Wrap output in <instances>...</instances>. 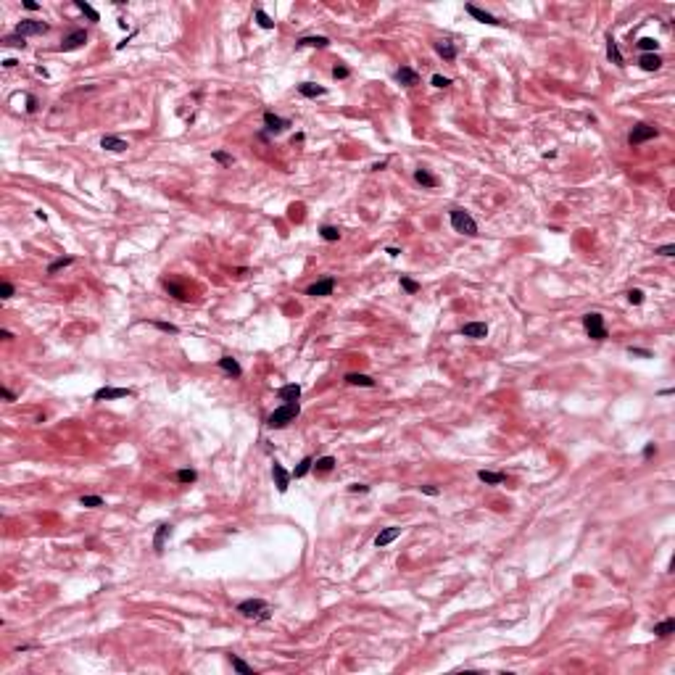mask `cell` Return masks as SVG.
Listing matches in <instances>:
<instances>
[{"label":"cell","instance_id":"56","mask_svg":"<svg viewBox=\"0 0 675 675\" xmlns=\"http://www.w3.org/2000/svg\"><path fill=\"white\" fill-rule=\"evenodd\" d=\"M0 338H3V340H13V333L11 330H0Z\"/></svg>","mask_w":675,"mask_h":675},{"label":"cell","instance_id":"53","mask_svg":"<svg viewBox=\"0 0 675 675\" xmlns=\"http://www.w3.org/2000/svg\"><path fill=\"white\" fill-rule=\"evenodd\" d=\"M0 393H3V399H5V401H16V393H13V391H8V388H3Z\"/></svg>","mask_w":675,"mask_h":675},{"label":"cell","instance_id":"30","mask_svg":"<svg viewBox=\"0 0 675 675\" xmlns=\"http://www.w3.org/2000/svg\"><path fill=\"white\" fill-rule=\"evenodd\" d=\"M71 264H74V256H61V259H56V261H50V264H48V274H56L58 269L71 267Z\"/></svg>","mask_w":675,"mask_h":675},{"label":"cell","instance_id":"43","mask_svg":"<svg viewBox=\"0 0 675 675\" xmlns=\"http://www.w3.org/2000/svg\"><path fill=\"white\" fill-rule=\"evenodd\" d=\"M628 353H630V356H641V359H652V356H654L652 351H646V348H633V345L628 348Z\"/></svg>","mask_w":675,"mask_h":675},{"label":"cell","instance_id":"34","mask_svg":"<svg viewBox=\"0 0 675 675\" xmlns=\"http://www.w3.org/2000/svg\"><path fill=\"white\" fill-rule=\"evenodd\" d=\"M230 665H232V668L238 670V673H243V675H253V668H251V665L243 662L240 657H235V654H230Z\"/></svg>","mask_w":675,"mask_h":675},{"label":"cell","instance_id":"1","mask_svg":"<svg viewBox=\"0 0 675 675\" xmlns=\"http://www.w3.org/2000/svg\"><path fill=\"white\" fill-rule=\"evenodd\" d=\"M298 411H301V406H298V401H293V404H285V406H280V409H274L272 414H269V419H267V425L272 427V430H282V427H288L290 422L298 417Z\"/></svg>","mask_w":675,"mask_h":675},{"label":"cell","instance_id":"49","mask_svg":"<svg viewBox=\"0 0 675 675\" xmlns=\"http://www.w3.org/2000/svg\"><path fill=\"white\" fill-rule=\"evenodd\" d=\"M657 253H660V256H673V253H675V246H673V243H668V246L657 248Z\"/></svg>","mask_w":675,"mask_h":675},{"label":"cell","instance_id":"2","mask_svg":"<svg viewBox=\"0 0 675 675\" xmlns=\"http://www.w3.org/2000/svg\"><path fill=\"white\" fill-rule=\"evenodd\" d=\"M449 216H451V227H454L457 232L470 235V238H475V235H477V222H475V219H472L464 208H451Z\"/></svg>","mask_w":675,"mask_h":675},{"label":"cell","instance_id":"55","mask_svg":"<svg viewBox=\"0 0 675 675\" xmlns=\"http://www.w3.org/2000/svg\"><path fill=\"white\" fill-rule=\"evenodd\" d=\"M16 64H19V61H16V58H5V61H3V66H5V69H13Z\"/></svg>","mask_w":675,"mask_h":675},{"label":"cell","instance_id":"22","mask_svg":"<svg viewBox=\"0 0 675 675\" xmlns=\"http://www.w3.org/2000/svg\"><path fill=\"white\" fill-rule=\"evenodd\" d=\"M298 92H301L303 98H322L327 90L319 87V84H314V82H301L298 84Z\"/></svg>","mask_w":675,"mask_h":675},{"label":"cell","instance_id":"5","mask_svg":"<svg viewBox=\"0 0 675 675\" xmlns=\"http://www.w3.org/2000/svg\"><path fill=\"white\" fill-rule=\"evenodd\" d=\"M652 137H657V127H652V124H636L630 130V135H628V142H630V145H641V142H646V140H652Z\"/></svg>","mask_w":675,"mask_h":675},{"label":"cell","instance_id":"9","mask_svg":"<svg viewBox=\"0 0 675 675\" xmlns=\"http://www.w3.org/2000/svg\"><path fill=\"white\" fill-rule=\"evenodd\" d=\"M464 8H467V13H470L472 19H475V21H480V24H491V27H501V24H504V21H499V19H496L493 13H488V11H483V8L472 5V3H467Z\"/></svg>","mask_w":675,"mask_h":675},{"label":"cell","instance_id":"36","mask_svg":"<svg viewBox=\"0 0 675 675\" xmlns=\"http://www.w3.org/2000/svg\"><path fill=\"white\" fill-rule=\"evenodd\" d=\"M311 467H314V459L306 457V459H301V464H298V467H295V470L290 472V475H293V477H303V475H306V472H309Z\"/></svg>","mask_w":675,"mask_h":675},{"label":"cell","instance_id":"38","mask_svg":"<svg viewBox=\"0 0 675 675\" xmlns=\"http://www.w3.org/2000/svg\"><path fill=\"white\" fill-rule=\"evenodd\" d=\"M177 480H180V483H196L198 472L196 470H180V472H177Z\"/></svg>","mask_w":675,"mask_h":675},{"label":"cell","instance_id":"12","mask_svg":"<svg viewBox=\"0 0 675 675\" xmlns=\"http://www.w3.org/2000/svg\"><path fill=\"white\" fill-rule=\"evenodd\" d=\"M132 396L130 388H100L95 391V401H111V399H127Z\"/></svg>","mask_w":675,"mask_h":675},{"label":"cell","instance_id":"28","mask_svg":"<svg viewBox=\"0 0 675 675\" xmlns=\"http://www.w3.org/2000/svg\"><path fill=\"white\" fill-rule=\"evenodd\" d=\"M673 630H675V620H662V622H657V625H654V636L657 638H668Z\"/></svg>","mask_w":675,"mask_h":675},{"label":"cell","instance_id":"54","mask_svg":"<svg viewBox=\"0 0 675 675\" xmlns=\"http://www.w3.org/2000/svg\"><path fill=\"white\" fill-rule=\"evenodd\" d=\"M24 8H27V11H37L40 3H35V0H24Z\"/></svg>","mask_w":675,"mask_h":675},{"label":"cell","instance_id":"48","mask_svg":"<svg viewBox=\"0 0 675 675\" xmlns=\"http://www.w3.org/2000/svg\"><path fill=\"white\" fill-rule=\"evenodd\" d=\"M348 491H351V493H367V491H369V485H364V483H351V485H348Z\"/></svg>","mask_w":675,"mask_h":675},{"label":"cell","instance_id":"20","mask_svg":"<svg viewBox=\"0 0 675 675\" xmlns=\"http://www.w3.org/2000/svg\"><path fill=\"white\" fill-rule=\"evenodd\" d=\"M399 536H401V528H385L383 533H377V538H375V546H377V548H385L388 543H393Z\"/></svg>","mask_w":675,"mask_h":675},{"label":"cell","instance_id":"41","mask_svg":"<svg viewBox=\"0 0 675 675\" xmlns=\"http://www.w3.org/2000/svg\"><path fill=\"white\" fill-rule=\"evenodd\" d=\"M628 301L630 303H644V290H638V288H633V290H628Z\"/></svg>","mask_w":675,"mask_h":675},{"label":"cell","instance_id":"29","mask_svg":"<svg viewBox=\"0 0 675 675\" xmlns=\"http://www.w3.org/2000/svg\"><path fill=\"white\" fill-rule=\"evenodd\" d=\"M319 235H322L325 243H338V240H340V230L333 227V224H325L322 230H319Z\"/></svg>","mask_w":675,"mask_h":675},{"label":"cell","instance_id":"13","mask_svg":"<svg viewBox=\"0 0 675 675\" xmlns=\"http://www.w3.org/2000/svg\"><path fill=\"white\" fill-rule=\"evenodd\" d=\"M464 338H472V340H480V338H485L488 335V325L485 322H467L459 330Z\"/></svg>","mask_w":675,"mask_h":675},{"label":"cell","instance_id":"32","mask_svg":"<svg viewBox=\"0 0 675 675\" xmlns=\"http://www.w3.org/2000/svg\"><path fill=\"white\" fill-rule=\"evenodd\" d=\"M636 45L641 48V53H657V48H660V42H657L654 37H641Z\"/></svg>","mask_w":675,"mask_h":675},{"label":"cell","instance_id":"27","mask_svg":"<svg viewBox=\"0 0 675 675\" xmlns=\"http://www.w3.org/2000/svg\"><path fill=\"white\" fill-rule=\"evenodd\" d=\"M414 180H417L419 185H425V188H438V177L430 174L427 169H417V172H414Z\"/></svg>","mask_w":675,"mask_h":675},{"label":"cell","instance_id":"19","mask_svg":"<svg viewBox=\"0 0 675 675\" xmlns=\"http://www.w3.org/2000/svg\"><path fill=\"white\" fill-rule=\"evenodd\" d=\"M277 396L285 401V404H293V401H298L301 399V385H295V383H288V385H282L280 391H277Z\"/></svg>","mask_w":675,"mask_h":675},{"label":"cell","instance_id":"11","mask_svg":"<svg viewBox=\"0 0 675 675\" xmlns=\"http://www.w3.org/2000/svg\"><path fill=\"white\" fill-rule=\"evenodd\" d=\"M264 124H267V130H269V132L280 135V132H285V130L290 127V119H282V116H277V114H272V111H267V114H264Z\"/></svg>","mask_w":675,"mask_h":675},{"label":"cell","instance_id":"7","mask_svg":"<svg viewBox=\"0 0 675 675\" xmlns=\"http://www.w3.org/2000/svg\"><path fill=\"white\" fill-rule=\"evenodd\" d=\"M84 42H87V32L84 29H74V32H69L64 40H61V45H58V50H77V48H82Z\"/></svg>","mask_w":675,"mask_h":675},{"label":"cell","instance_id":"18","mask_svg":"<svg viewBox=\"0 0 675 675\" xmlns=\"http://www.w3.org/2000/svg\"><path fill=\"white\" fill-rule=\"evenodd\" d=\"M330 45V37L325 35H311V37H301L295 42V48H327Z\"/></svg>","mask_w":675,"mask_h":675},{"label":"cell","instance_id":"24","mask_svg":"<svg viewBox=\"0 0 675 675\" xmlns=\"http://www.w3.org/2000/svg\"><path fill=\"white\" fill-rule=\"evenodd\" d=\"M607 56H609V61H612V64L625 66V61H622V53H620V48H617V42H614V37H612V35L607 37Z\"/></svg>","mask_w":675,"mask_h":675},{"label":"cell","instance_id":"16","mask_svg":"<svg viewBox=\"0 0 675 675\" xmlns=\"http://www.w3.org/2000/svg\"><path fill=\"white\" fill-rule=\"evenodd\" d=\"M638 66H641L644 71H657V69H662V58L657 56V53H641Z\"/></svg>","mask_w":675,"mask_h":675},{"label":"cell","instance_id":"45","mask_svg":"<svg viewBox=\"0 0 675 675\" xmlns=\"http://www.w3.org/2000/svg\"><path fill=\"white\" fill-rule=\"evenodd\" d=\"M214 161H219V164H232V156L224 153V150H214Z\"/></svg>","mask_w":675,"mask_h":675},{"label":"cell","instance_id":"10","mask_svg":"<svg viewBox=\"0 0 675 675\" xmlns=\"http://www.w3.org/2000/svg\"><path fill=\"white\" fill-rule=\"evenodd\" d=\"M272 475H274L277 491H280V493H285V491H288V485H290V477H293V475H290V472L282 467L280 462H274V464H272Z\"/></svg>","mask_w":675,"mask_h":675},{"label":"cell","instance_id":"15","mask_svg":"<svg viewBox=\"0 0 675 675\" xmlns=\"http://www.w3.org/2000/svg\"><path fill=\"white\" fill-rule=\"evenodd\" d=\"M169 536H172V525H169V522H161V525L156 528V536H153V548H156V554L164 551V543H166Z\"/></svg>","mask_w":675,"mask_h":675},{"label":"cell","instance_id":"39","mask_svg":"<svg viewBox=\"0 0 675 675\" xmlns=\"http://www.w3.org/2000/svg\"><path fill=\"white\" fill-rule=\"evenodd\" d=\"M401 288L406 290V293L414 295V293L419 290V282H414V280H411V277H406V274H401Z\"/></svg>","mask_w":675,"mask_h":675},{"label":"cell","instance_id":"3","mask_svg":"<svg viewBox=\"0 0 675 675\" xmlns=\"http://www.w3.org/2000/svg\"><path fill=\"white\" fill-rule=\"evenodd\" d=\"M238 612L248 620H269V607L261 599H246V602H240Z\"/></svg>","mask_w":675,"mask_h":675},{"label":"cell","instance_id":"14","mask_svg":"<svg viewBox=\"0 0 675 675\" xmlns=\"http://www.w3.org/2000/svg\"><path fill=\"white\" fill-rule=\"evenodd\" d=\"M396 79H399L404 87H414V84H419V74L411 69V66H401V69L396 71Z\"/></svg>","mask_w":675,"mask_h":675},{"label":"cell","instance_id":"42","mask_svg":"<svg viewBox=\"0 0 675 675\" xmlns=\"http://www.w3.org/2000/svg\"><path fill=\"white\" fill-rule=\"evenodd\" d=\"M5 45H13V48H27V42H24L21 35H11V37H5Z\"/></svg>","mask_w":675,"mask_h":675},{"label":"cell","instance_id":"40","mask_svg":"<svg viewBox=\"0 0 675 675\" xmlns=\"http://www.w3.org/2000/svg\"><path fill=\"white\" fill-rule=\"evenodd\" d=\"M348 74H351L348 66H343V64H335V66H333V77H335V79H345Z\"/></svg>","mask_w":675,"mask_h":675},{"label":"cell","instance_id":"8","mask_svg":"<svg viewBox=\"0 0 675 675\" xmlns=\"http://www.w3.org/2000/svg\"><path fill=\"white\" fill-rule=\"evenodd\" d=\"M333 290H335V277H325V280L309 285L306 295H311V298H322V295H330Z\"/></svg>","mask_w":675,"mask_h":675},{"label":"cell","instance_id":"47","mask_svg":"<svg viewBox=\"0 0 675 675\" xmlns=\"http://www.w3.org/2000/svg\"><path fill=\"white\" fill-rule=\"evenodd\" d=\"M158 330H164V333H180V327L177 325H172V322H153Z\"/></svg>","mask_w":675,"mask_h":675},{"label":"cell","instance_id":"25","mask_svg":"<svg viewBox=\"0 0 675 675\" xmlns=\"http://www.w3.org/2000/svg\"><path fill=\"white\" fill-rule=\"evenodd\" d=\"M345 383L348 385H361V388H375V380L369 375H359V372H348L345 375Z\"/></svg>","mask_w":675,"mask_h":675},{"label":"cell","instance_id":"37","mask_svg":"<svg viewBox=\"0 0 675 675\" xmlns=\"http://www.w3.org/2000/svg\"><path fill=\"white\" fill-rule=\"evenodd\" d=\"M79 504L87 506V509H98V506H103V499H100V496H82Z\"/></svg>","mask_w":675,"mask_h":675},{"label":"cell","instance_id":"26","mask_svg":"<svg viewBox=\"0 0 675 675\" xmlns=\"http://www.w3.org/2000/svg\"><path fill=\"white\" fill-rule=\"evenodd\" d=\"M477 477L483 480L485 485H501L504 480H506L504 472H488V470H480V472H477Z\"/></svg>","mask_w":675,"mask_h":675},{"label":"cell","instance_id":"31","mask_svg":"<svg viewBox=\"0 0 675 675\" xmlns=\"http://www.w3.org/2000/svg\"><path fill=\"white\" fill-rule=\"evenodd\" d=\"M335 457H319L317 462H314V470L317 472H330V470H335Z\"/></svg>","mask_w":675,"mask_h":675},{"label":"cell","instance_id":"21","mask_svg":"<svg viewBox=\"0 0 675 675\" xmlns=\"http://www.w3.org/2000/svg\"><path fill=\"white\" fill-rule=\"evenodd\" d=\"M100 148L114 150V153H122V150H127V142L122 137H116V135H106V137L100 140Z\"/></svg>","mask_w":675,"mask_h":675},{"label":"cell","instance_id":"6","mask_svg":"<svg viewBox=\"0 0 675 675\" xmlns=\"http://www.w3.org/2000/svg\"><path fill=\"white\" fill-rule=\"evenodd\" d=\"M48 32V24L45 21H35V19H24L16 24V35L21 37H29V35H45Z\"/></svg>","mask_w":675,"mask_h":675},{"label":"cell","instance_id":"46","mask_svg":"<svg viewBox=\"0 0 675 675\" xmlns=\"http://www.w3.org/2000/svg\"><path fill=\"white\" fill-rule=\"evenodd\" d=\"M449 84H451L449 77H441V74H435V77H433V87H441L443 90V87H449Z\"/></svg>","mask_w":675,"mask_h":675},{"label":"cell","instance_id":"23","mask_svg":"<svg viewBox=\"0 0 675 675\" xmlns=\"http://www.w3.org/2000/svg\"><path fill=\"white\" fill-rule=\"evenodd\" d=\"M219 367H222L227 375H232V377H240L243 375V367L238 364V359H232V356H222V359H219Z\"/></svg>","mask_w":675,"mask_h":675},{"label":"cell","instance_id":"33","mask_svg":"<svg viewBox=\"0 0 675 675\" xmlns=\"http://www.w3.org/2000/svg\"><path fill=\"white\" fill-rule=\"evenodd\" d=\"M256 24L261 29H274V21L269 19V13L264 11V8H256Z\"/></svg>","mask_w":675,"mask_h":675},{"label":"cell","instance_id":"52","mask_svg":"<svg viewBox=\"0 0 675 675\" xmlns=\"http://www.w3.org/2000/svg\"><path fill=\"white\" fill-rule=\"evenodd\" d=\"M654 454H657V446H654V443H646V449H644V457H646V459H652Z\"/></svg>","mask_w":675,"mask_h":675},{"label":"cell","instance_id":"44","mask_svg":"<svg viewBox=\"0 0 675 675\" xmlns=\"http://www.w3.org/2000/svg\"><path fill=\"white\" fill-rule=\"evenodd\" d=\"M11 295H13V285H11V282H3V285H0V298L8 301Z\"/></svg>","mask_w":675,"mask_h":675},{"label":"cell","instance_id":"17","mask_svg":"<svg viewBox=\"0 0 675 675\" xmlns=\"http://www.w3.org/2000/svg\"><path fill=\"white\" fill-rule=\"evenodd\" d=\"M435 53L441 58H446V61H454V58H457V45H454L451 40H438L435 42Z\"/></svg>","mask_w":675,"mask_h":675},{"label":"cell","instance_id":"35","mask_svg":"<svg viewBox=\"0 0 675 675\" xmlns=\"http://www.w3.org/2000/svg\"><path fill=\"white\" fill-rule=\"evenodd\" d=\"M77 8H79V11H82L84 16H87L90 21H100V13L95 11V8H92L90 3H84V0H77Z\"/></svg>","mask_w":675,"mask_h":675},{"label":"cell","instance_id":"50","mask_svg":"<svg viewBox=\"0 0 675 675\" xmlns=\"http://www.w3.org/2000/svg\"><path fill=\"white\" fill-rule=\"evenodd\" d=\"M27 111H29V114L37 111V98H35V95H27Z\"/></svg>","mask_w":675,"mask_h":675},{"label":"cell","instance_id":"51","mask_svg":"<svg viewBox=\"0 0 675 675\" xmlns=\"http://www.w3.org/2000/svg\"><path fill=\"white\" fill-rule=\"evenodd\" d=\"M419 491H422V493H427V496H438V493H441V491H438L435 485H422Z\"/></svg>","mask_w":675,"mask_h":675},{"label":"cell","instance_id":"4","mask_svg":"<svg viewBox=\"0 0 675 675\" xmlns=\"http://www.w3.org/2000/svg\"><path fill=\"white\" fill-rule=\"evenodd\" d=\"M583 330L588 333V338L594 340H607V325H604V317L596 314V311H588L583 317Z\"/></svg>","mask_w":675,"mask_h":675}]
</instances>
